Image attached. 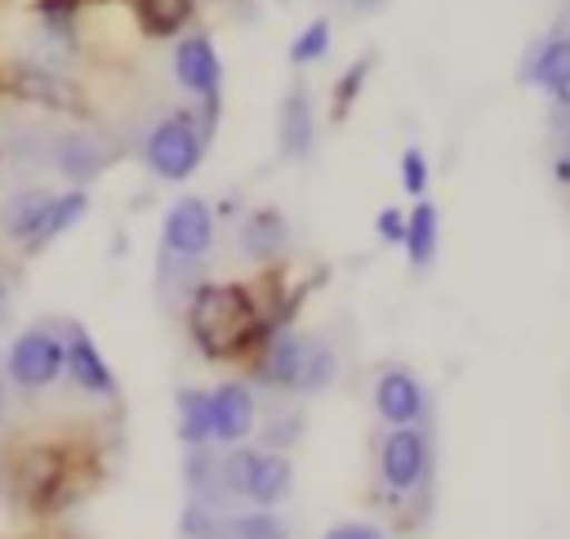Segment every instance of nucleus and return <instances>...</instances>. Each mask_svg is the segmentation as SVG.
Segmentation results:
<instances>
[{"mask_svg":"<svg viewBox=\"0 0 570 539\" xmlns=\"http://www.w3.org/2000/svg\"><path fill=\"white\" fill-rule=\"evenodd\" d=\"M49 160H53V169H58L71 187H89V183L107 169L111 147H107L98 134H89V129H67V134L53 138Z\"/></svg>","mask_w":570,"mask_h":539,"instance_id":"15","label":"nucleus"},{"mask_svg":"<svg viewBox=\"0 0 570 539\" xmlns=\"http://www.w3.org/2000/svg\"><path fill=\"white\" fill-rule=\"evenodd\" d=\"M62 365H67V339L62 330L53 325H27L13 343H9V356H4V379L36 396L45 388H53L62 379Z\"/></svg>","mask_w":570,"mask_h":539,"instance_id":"6","label":"nucleus"},{"mask_svg":"<svg viewBox=\"0 0 570 539\" xmlns=\"http://www.w3.org/2000/svg\"><path fill=\"white\" fill-rule=\"evenodd\" d=\"M552 183L557 187H570V134H561V143L552 151Z\"/></svg>","mask_w":570,"mask_h":539,"instance_id":"32","label":"nucleus"},{"mask_svg":"<svg viewBox=\"0 0 570 539\" xmlns=\"http://www.w3.org/2000/svg\"><path fill=\"white\" fill-rule=\"evenodd\" d=\"M334 383H338V347H334V343H325V339H312V343H307V356H303L298 396L330 392Z\"/></svg>","mask_w":570,"mask_h":539,"instance_id":"24","label":"nucleus"},{"mask_svg":"<svg viewBox=\"0 0 570 539\" xmlns=\"http://www.w3.org/2000/svg\"><path fill=\"white\" fill-rule=\"evenodd\" d=\"M321 539H387V530L379 521H334Z\"/></svg>","mask_w":570,"mask_h":539,"instance_id":"31","label":"nucleus"},{"mask_svg":"<svg viewBox=\"0 0 570 539\" xmlns=\"http://www.w3.org/2000/svg\"><path fill=\"white\" fill-rule=\"evenodd\" d=\"M4 486L13 490V499L22 503V512L31 517H53L62 512L80 490V463L71 445L58 441H27L13 450L9 468H4Z\"/></svg>","mask_w":570,"mask_h":539,"instance_id":"2","label":"nucleus"},{"mask_svg":"<svg viewBox=\"0 0 570 539\" xmlns=\"http://www.w3.org/2000/svg\"><path fill=\"white\" fill-rule=\"evenodd\" d=\"M374 236H379L383 245H401V241H405V209H401V205H383V209L374 214Z\"/></svg>","mask_w":570,"mask_h":539,"instance_id":"30","label":"nucleus"},{"mask_svg":"<svg viewBox=\"0 0 570 539\" xmlns=\"http://www.w3.org/2000/svg\"><path fill=\"white\" fill-rule=\"evenodd\" d=\"M343 4H347V9H356V13H365V9H379L383 0H343Z\"/></svg>","mask_w":570,"mask_h":539,"instance_id":"35","label":"nucleus"},{"mask_svg":"<svg viewBox=\"0 0 570 539\" xmlns=\"http://www.w3.org/2000/svg\"><path fill=\"white\" fill-rule=\"evenodd\" d=\"M374 472H379V490L387 508L423 517L432 499V432L423 423L387 428L374 450Z\"/></svg>","mask_w":570,"mask_h":539,"instance_id":"3","label":"nucleus"},{"mask_svg":"<svg viewBox=\"0 0 570 539\" xmlns=\"http://www.w3.org/2000/svg\"><path fill=\"white\" fill-rule=\"evenodd\" d=\"M4 410H9V379L0 374V423H4Z\"/></svg>","mask_w":570,"mask_h":539,"instance_id":"36","label":"nucleus"},{"mask_svg":"<svg viewBox=\"0 0 570 539\" xmlns=\"http://www.w3.org/2000/svg\"><path fill=\"white\" fill-rule=\"evenodd\" d=\"M183 325L205 361H249L272 334V298L249 281H200L183 303Z\"/></svg>","mask_w":570,"mask_h":539,"instance_id":"1","label":"nucleus"},{"mask_svg":"<svg viewBox=\"0 0 570 539\" xmlns=\"http://www.w3.org/2000/svg\"><path fill=\"white\" fill-rule=\"evenodd\" d=\"M62 339H67V365H62V374H67V383L76 388V392H85V396H98V401H116V370L107 365V356L98 352V343H94V334L80 325V321H71V325H62Z\"/></svg>","mask_w":570,"mask_h":539,"instance_id":"12","label":"nucleus"},{"mask_svg":"<svg viewBox=\"0 0 570 539\" xmlns=\"http://www.w3.org/2000/svg\"><path fill=\"white\" fill-rule=\"evenodd\" d=\"M428 178H432V165H428V151L410 143V147L401 151V187H405V196H414V200H423V196H428Z\"/></svg>","mask_w":570,"mask_h":539,"instance_id":"28","label":"nucleus"},{"mask_svg":"<svg viewBox=\"0 0 570 539\" xmlns=\"http://www.w3.org/2000/svg\"><path fill=\"white\" fill-rule=\"evenodd\" d=\"M289 249V218L276 205H258L240 218V254L258 267H272Z\"/></svg>","mask_w":570,"mask_h":539,"instance_id":"17","label":"nucleus"},{"mask_svg":"<svg viewBox=\"0 0 570 539\" xmlns=\"http://www.w3.org/2000/svg\"><path fill=\"white\" fill-rule=\"evenodd\" d=\"M9 307H13V285H9V281H0V325H4Z\"/></svg>","mask_w":570,"mask_h":539,"instance_id":"33","label":"nucleus"},{"mask_svg":"<svg viewBox=\"0 0 570 539\" xmlns=\"http://www.w3.org/2000/svg\"><path fill=\"white\" fill-rule=\"evenodd\" d=\"M258 428V392L245 379H227L209 392V441L214 445H240Z\"/></svg>","mask_w":570,"mask_h":539,"instance_id":"13","label":"nucleus"},{"mask_svg":"<svg viewBox=\"0 0 570 539\" xmlns=\"http://www.w3.org/2000/svg\"><path fill=\"white\" fill-rule=\"evenodd\" d=\"M214 236H218V218H214L209 200H200V196H178L160 218L165 263H178V267L205 263V254L214 249Z\"/></svg>","mask_w":570,"mask_h":539,"instance_id":"8","label":"nucleus"},{"mask_svg":"<svg viewBox=\"0 0 570 539\" xmlns=\"http://www.w3.org/2000/svg\"><path fill=\"white\" fill-rule=\"evenodd\" d=\"M0 490H4V468H0Z\"/></svg>","mask_w":570,"mask_h":539,"instance_id":"37","label":"nucleus"},{"mask_svg":"<svg viewBox=\"0 0 570 539\" xmlns=\"http://www.w3.org/2000/svg\"><path fill=\"white\" fill-rule=\"evenodd\" d=\"M307 343H312V334H303V330H294V325H285V330H272L258 347H254V356L245 361L249 365V388H267V392H298V379H303V356H307Z\"/></svg>","mask_w":570,"mask_h":539,"instance_id":"9","label":"nucleus"},{"mask_svg":"<svg viewBox=\"0 0 570 539\" xmlns=\"http://www.w3.org/2000/svg\"><path fill=\"white\" fill-rule=\"evenodd\" d=\"M370 71H374V53H365V58H356L338 80H334V102H330V116L334 120H343L347 111H352V102L361 98V89H365V80H370Z\"/></svg>","mask_w":570,"mask_h":539,"instance_id":"27","label":"nucleus"},{"mask_svg":"<svg viewBox=\"0 0 570 539\" xmlns=\"http://www.w3.org/2000/svg\"><path fill=\"white\" fill-rule=\"evenodd\" d=\"M223 539H289V526L272 508H240V512L227 508Z\"/></svg>","mask_w":570,"mask_h":539,"instance_id":"23","label":"nucleus"},{"mask_svg":"<svg viewBox=\"0 0 570 539\" xmlns=\"http://www.w3.org/2000/svg\"><path fill=\"white\" fill-rule=\"evenodd\" d=\"M218 486H223V499H245L249 508H276L294 490V463L281 450L240 441L218 454Z\"/></svg>","mask_w":570,"mask_h":539,"instance_id":"4","label":"nucleus"},{"mask_svg":"<svg viewBox=\"0 0 570 539\" xmlns=\"http://www.w3.org/2000/svg\"><path fill=\"white\" fill-rule=\"evenodd\" d=\"M521 80L543 89L552 102H561L570 94V31H548L530 49V58L521 67Z\"/></svg>","mask_w":570,"mask_h":539,"instance_id":"16","label":"nucleus"},{"mask_svg":"<svg viewBox=\"0 0 570 539\" xmlns=\"http://www.w3.org/2000/svg\"><path fill=\"white\" fill-rule=\"evenodd\" d=\"M9 94L22 98V102H36V107H49V111H67V116H85V94L76 80H67L58 67L49 62H13L9 71Z\"/></svg>","mask_w":570,"mask_h":539,"instance_id":"11","label":"nucleus"},{"mask_svg":"<svg viewBox=\"0 0 570 539\" xmlns=\"http://www.w3.org/2000/svg\"><path fill=\"white\" fill-rule=\"evenodd\" d=\"M223 517H227V508L187 499V508L178 512V535L183 539H223Z\"/></svg>","mask_w":570,"mask_h":539,"instance_id":"26","label":"nucleus"},{"mask_svg":"<svg viewBox=\"0 0 570 539\" xmlns=\"http://www.w3.org/2000/svg\"><path fill=\"white\" fill-rule=\"evenodd\" d=\"M134 18H138L142 36L178 40L196 18V0H134Z\"/></svg>","mask_w":570,"mask_h":539,"instance_id":"20","label":"nucleus"},{"mask_svg":"<svg viewBox=\"0 0 570 539\" xmlns=\"http://www.w3.org/2000/svg\"><path fill=\"white\" fill-rule=\"evenodd\" d=\"M49 205H53V192H49V187H22V192H13V196L4 200V209H0L4 236L18 241V245L31 254L36 236H40V227H45V218H49Z\"/></svg>","mask_w":570,"mask_h":539,"instance_id":"18","label":"nucleus"},{"mask_svg":"<svg viewBox=\"0 0 570 539\" xmlns=\"http://www.w3.org/2000/svg\"><path fill=\"white\" fill-rule=\"evenodd\" d=\"M85 214H89V187H67V192H53L49 218H45V227H40V236H36V245H31V254H36V249H45L49 241H58L62 232H71V227H76Z\"/></svg>","mask_w":570,"mask_h":539,"instance_id":"22","label":"nucleus"},{"mask_svg":"<svg viewBox=\"0 0 570 539\" xmlns=\"http://www.w3.org/2000/svg\"><path fill=\"white\" fill-rule=\"evenodd\" d=\"M436 245H441V214L423 196V200H414L405 209V241H401V249H405V258H410L414 272H428L436 263Z\"/></svg>","mask_w":570,"mask_h":539,"instance_id":"19","label":"nucleus"},{"mask_svg":"<svg viewBox=\"0 0 570 539\" xmlns=\"http://www.w3.org/2000/svg\"><path fill=\"white\" fill-rule=\"evenodd\" d=\"M169 71L174 80L200 98V120L205 129L214 134L218 129V94H223V62H218V49L205 31H183L174 40V53H169Z\"/></svg>","mask_w":570,"mask_h":539,"instance_id":"7","label":"nucleus"},{"mask_svg":"<svg viewBox=\"0 0 570 539\" xmlns=\"http://www.w3.org/2000/svg\"><path fill=\"white\" fill-rule=\"evenodd\" d=\"M557 120H561V134H570V94L557 102Z\"/></svg>","mask_w":570,"mask_h":539,"instance_id":"34","label":"nucleus"},{"mask_svg":"<svg viewBox=\"0 0 570 539\" xmlns=\"http://www.w3.org/2000/svg\"><path fill=\"white\" fill-rule=\"evenodd\" d=\"M209 138L214 134L205 129V120H200L196 107H174V111H165L147 129V138H142V165H147V174L156 183H187L200 169Z\"/></svg>","mask_w":570,"mask_h":539,"instance_id":"5","label":"nucleus"},{"mask_svg":"<svg viewBox=\"0 0 570 539\" xmlns=\"http://www.w3.org/2000/svg\"><path fill=\"white\" fill-rule=\"evenodd\" d=\"M428 410H432L428 388L410 365H401V361L379 365V374H374V414L383 419V428H414V423L428 419Z\"/></svg>","mask_w":570,"mask_h":539,"instance_id":"10","label":"nucleus"},{"mask_svg":"<svg viewBox=\"0 0 570 539\" xmlns=\"http://www.w3.org/2000/svg\"><path fill=\"white\" fill-rule=\"evenodd\" d=\"M303 437V410H289V414H276V423L263 428V450H289L294 441Z\"/></svg>","mask_w":570,"mask_h":539,"instance_id":"29","label":"nucleus"},{"mask_svg":"<svg viewBox=\"0 0 570 539\" xmlns=\"http://www.w3.org/2000/svg\"><path fill=\"white\" fill-rule=\"evenodd\" d=\"M174 428L187 450L214 445L209 441V392L205 388H178L174 392Z\"/></svg>","mask_w":570,"mask_h":539,"instance_id":"21","label":"nucleus"},{"mask_svg":"<svg viewBox=\"0 0 570 539\" xmlns=\"http://www.w3.org/2000/svg\"><path fill=\"white\" fill-rule=\"evenodd\" d=\"M330 49H334V27H330L325 18H312V22L289 40V67H294V71L316 67V62L330 58Z\"/></svg>","mask_w":570,"mask_h":539,"instance_id":"25","label":"nucleus"},{"mask_svg":"<svg viewBox=\"0 0 570 539\" xmlns=\"http://www.w3.org/2000/svg\"><path fill=\"white\" fill-rule=\"evenodd\" d=\"M316 147V107H312V89L307 80H289L276 107V151L285 160H307Z\"/></svg>","mask_w":570,"mask_h":539,"instance_id":"14","label":"nucleus"}]
</instances>
